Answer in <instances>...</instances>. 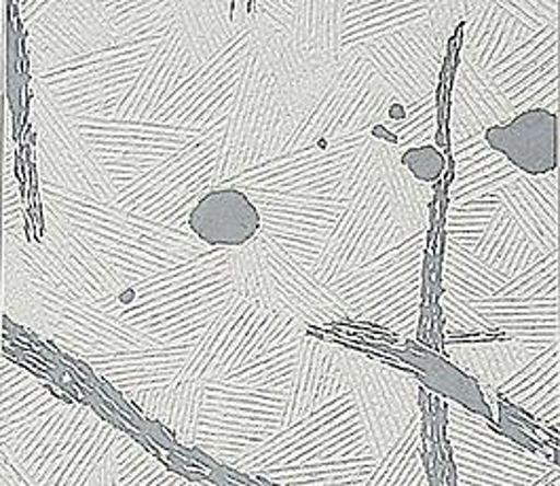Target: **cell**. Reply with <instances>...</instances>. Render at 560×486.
<instances>
[{"instance_id": "obj_1", "label": "cell", "mask_w": 560, "mask_h": 486, "mask_svg": "<svg viewBox=\"0 0 560 486\" xmlns=\"http://www.w3.org/2000/svg\"><path fill=\"white\" fill-rule=\"evenodd\" d=\"M491 149L530 176H541L559 165V115L535 108L508 125H491L485 134Z\"/></svg>"}, {"instance_id": "obj_2", "label": "cell", "mask_w": 560, "mask_h": 486, "mask_svg": "<svg viewBox=\"0 0 560 486\" xmlns=\"http://www.w3.org/2000/svg\"><path fill=\"white\" fill-rule=\"evenodd\" d=\"M188 227L208 245L242 247L256 238L260 213L240 188H220L197 201Z\"/></svg>"}, {"instance_id": "obj_3", "label": "cell", "mask_w": 560, "mask_h": 486, "mask_svg": "<svg viewBox=\"0 0 560 486\" xmlns=\"http://www.w3.org/2000/svg\"><path fill=\"white\" fill-rule=\"evenodd\" d=\"M400 163L410 170V174L417 181L423 183H432L440 178V174L444 172V157L434 149V147H419V149H410L402 154Z\"/></svg>"}]
</instances>
